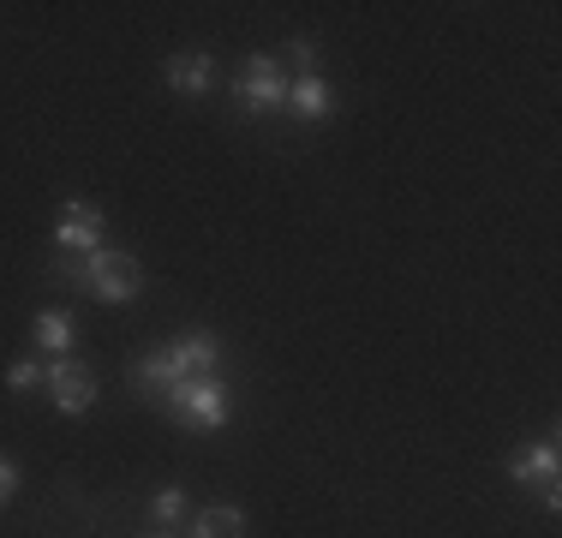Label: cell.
Here are the masks:
<instances>
[{
	"label": "cell",
	"mask_w": 562,
	"mask_h": 538,
	"mask_svg": "<svg viewBox=\"0 0 562 538\" xmlns=\"http://www.w3.org/2000/svg\"><path fill=\"white\" fill-rule=\"evenodd\" d=\"M55 276L66 281V288H78L85 300H102V305H132L138 300V288H144V269L132 251H120V246H90V251H60L55 264Z\"/></svg>",
	"instance_id": "6da1fadb"
},
{
	"label": "cell",
	"mask_w": 562,
	"mask_h": 538,
	"mask_svg": "<svg viewBox=\"0 0 562 538\" xmlns=\"http://www.w3.org/2000/svg\"><path fill=\"white\" fill-rule=\"evenodd\" d=\"M222 366V341L210 329H186L173 335L162 354H144L138 366H132V389H144L150 401H162L173 383H186V377H204Z\"/></svg>",
	"instance_id": "7a4b0ae2"
},
{
	"label": "cell",
	"mask_w": 562,
	"mask_h": 538,
	"mask_svg": "<svg viewBox=\"0 0 562 538\" xmlns=\"http://www.w3.org/2000/svg\"><path fill=\"white\" fill-rule=\"evenodd\" d=\"M168 419L186 425V430H222L227 413H234V389H227L222 371H204V377H186L162 395Z\"/></svg>",
	"instance_id": "3957f363"
},
{
	"label": "cell",
	"mask_w": 562,
	"mask_h": 538,
	"mask_svg": "<svg viewBox=\"0 0 562 538\" xmlns=\"http://www.w3.org/2000/svg\"><path fill=\"white\" fill-rule=\"evenodd\" d=\"M234 102L246 120H263V114H288V72H281V54H251L246 72L234 85Z\"/></svg>",
	"instance_id": "277c9868"
},
{
	"label": "cell",
	"mask_w": 562,
	"mask_h": 538,
	"mask_svg": "<svg viewBox=\"0 0 562 538\" xmlns=\"http://www.w3.org/2000/svg\"><path fill=\"white\" fill-rule=\"evenodd\" d=\"M508 479L527 484V491H539V503L557 515V508H562V449H557V430L508 455Z\"/></svg>",
	"instance_id": "5b68a950"
},
{
	"label": "cell",
	"mask_w": 562,
	"mask_h": 538,
	"mask_svg": "<svg viewBox=\"0 0 562 538\" xmlns=\"http://www.w3.org/2000/svg\"><path fill=\"white\" fill-rule=\"evenodd\" d=\"M48 395H55V407L66 413V419H85L90 407H97V371L90 366H78L72 354L66 359H48Z\"/></svg>",
	"instance_id": "8992f818"
},
{
	"label": "cell",
	"mask_w": 562,
	"mask_h": 538,
	"mask_svg": "<svg viewBox=\"0 0 562 538\" xmlns=\"http://www.w3.org/2000/svg\"><path fill=\"white\" fill-rule=\"evenodd\" d=\"M102 239H109L102 210L90 204V198H66V215H60V227H55V246L60 251H90V246H102Z\"/></svg>",
	"instance_id": "52a82bcc"
},
{
	"label": "cell",
	"mask_w": 562,
	"mask_h": 538,
	"mask_svg": "<svg viewBox=\"0 0 562 538\" xmlns=\"http://www.w3.org/2000/svg\"><path fill=\"white\" fill-rule=\"evenodd\" d=\"M336 108H341L336 90H329L317 72H300V78L288 85V114H293V120H329Z\"/></svg>",
	"instance_id": "ba28073f"
},
{
	"label": "cell",
	"mask_w": 562,
	"mask_h": 538,
	"mask_svg": "<svg viewBox=\"0 0 562 538\" xmlns=\"http://www.w3.org/2000/svg\"><path fill=\"white\" fill-rule=\"evenodd\" d=\"M210 78H216V60H210L204 48H180V54L168 60V85L180 90V97H204Z\"/></svg>",
	"instance_id": "9c48e42d"
},
{
	"label": "cell",
	"mask_w": 562,
	"mask_h": 538,
	"mask_svg": "<svg viewBox=\"0 0 562 538\" xmlns=\"http://www.w3.org/2000/svg\"><path fill=\"white\" fill-rule=\"evenodd\" d=\"M31 341H36V354H43V366H48V359H66V354H72V317H66V312H43L31 323Z\"/></svg>",
	"instance_id": "30bf717a"
},
{
	"label": "cell",
	"mask_w": 562,
	"mask_h": 538,
	"mask_svg": "<svg viewBox=\"0 0 562 538\" xmlns=\"http://www.w3.org/2000/svg\"><path fill=\"white\" fill-rule=\"evenodd\" d=\"M192 538H246V508H234V503L204 508L198 527H192Z\"/></svg>",
	"instance_id": "8fae6325"
},
{
	"label": "cell",
	"mask_w": 562,
	"mask_h": 538,
	"mask_svg": "<svg viewBox=\"0 0 562 538\" xmlns=\"http://www.w3.org/2000/svg\"><path fill=\"white\" fill-rule=\"evenodd\" d=\"M43 377H48L43 359H19V366H7V389L12 395H31V389H43Z\"/></svg>",
	"instance_id": "7c38bea8"
},
{
	"label": "cell",
	"mask_w": 562,
	"mask_h": 538,
	"mask_svg": "<svg viewBox=\"0 0 562 538\" xmlns=\"http://www.w3.org/2000/svg\"><path fill=\"white\" fill-rule=\"evenodd\" d=\"M150 508H156V520H162V527H180V520H186V491H180V484H162Z\"/></svg>",
	"instance_id": "4fadbf2b"
},
{
	"label": "cell",
	"mask_w": 562,
	"mask_h": 538,
	"mask_svg": "<svg viewBox=\"0 0 562 538\" xmlns=\"http://www.w3.org/2000/svg\"><path fill=\"white\" fill-rule=\"evenodd\" d=\"M288 60L300 66V72H312V66H317V43H312V36H293V43H288Z\"/></svg>",
	"instance_id": "5bb4252c"
},
{
	"label": "cell",
	"mask_w": 562,
	"mask_h": 538,
	"mask_svg": "<svg viewBox=\"0 0 562 538\" xmlns=\"http://www.w3.org/2000/svg\"><path fill=\"white\" fill-rule=\"evenodd\" d=\"M12 496H19V467H12L7 455H0V508H7Z\"/></svg>",
	"instance_id": "9a60e30c"
},
{
	"label": "cell",
	"mask_w": 562,
	"mask_h": 538,
	"mask_svg": "<svg viewBox=\"0 0 562 538\" xmlns=\"http://www.w3.org/2000/svg\"><path fill=\"white\" fill-rule=\"evenodd\" d=\"M150 538H173V533H150Z\"/></svg>",
	"instance_id": "2e32d148"
}]
</instances>
